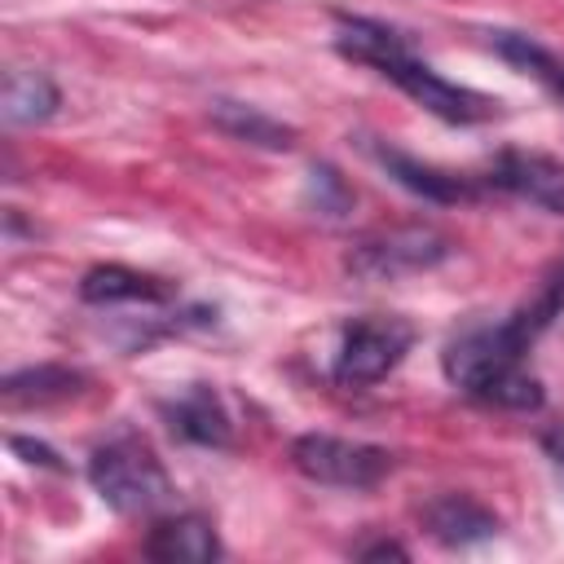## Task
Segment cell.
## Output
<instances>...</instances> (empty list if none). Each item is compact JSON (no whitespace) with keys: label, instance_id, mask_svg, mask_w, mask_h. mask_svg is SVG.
<instances>
[{"label":"cell","instance_id":"obj_8","mask_svg":"<svg viewBox=\"0 0 564 564\" xmlns=\"http://www.w3.org/2000/svg\"><path fill=\"white\" fill-rule=\"evenodd\" d=\"M366 150H370V159H375L397 185H405L410 194H419V198H427V203H467V198L480 194V181L454 176V172H445V167H432V163H423V159H414V154H405V150H397V145L366 141Z\"/></svg>","mask_w":564,"mask_h":564},{"label":"cell","instance_id":"obj_7","mask_svg":"<svg viewBox=\"0 0 564 564\" xmlns=\"http://www.w3.org/2000/svg\"><path fill=\"white\" fill-rule=\"evenodd\" d=\"M489 189H502V194H516L551 216H564V163L551 159V154H538V150H502L494 163H489V176L480 181Z\"/></svg>","mask_w":564,"mask_h":564},{"label":"cell","instance_id":"obj_5","mask_svg":"<svg viewBox=\"0 0 564 564\" xmlns=\"http://www.w3.org/2000/svg\"><path fill=\"white\" fill-rule=\"evenodd\" d=\"M414 344V326L405 317H357L344 326L335 348V383L344 388H370L388 370L401 366V357Z\"/></svg>","mask_w":564,"mask_h":564},{"label":"cell","instance_id":"obj_17","mask_svg":"<svg viewBox=\"0 0 564 564\" xmlns=\"http://www.w3.org/2000/svg\"><path fill=\"white\" fill-rule=\"evenodd\" d=\"M9 445H13L18 454H31L26 463H40V467H62V463H57V454H53L48 445H31V441H22V436H9Z\"/></svg>","mask_w":564,"mask_h":564},{"label":"cell","instance_id":"obj_12","mask_svg":"<svg viewBox=\"0 0 564 564\" xmlns=\"http://www.w3.org/2000/svg\"><path fill=\"white\" fill-rule=\"evenodd\" d=\"M79 295L88 304H163L172 300V286L137 269H123V264H97L84 273Z\"/></svg>","mask_w":564,"mask_h":564},{"label":"cell","instance_id":"obj_10","mask_svg":"<svg viewBox=\"0 0 564 564\" xmlns=\"http://www.w3.org/2000/svg\"><path fill=\"white\" fill-rule=\"evenodd\" d=\"M145 555L163 560V564H212L220 555L216 529L203 516H172L159 520L145 538Z\"/></svg>","mask_w":564,"mask_h":564},{"label":"cell","instance_id":"obj_14","mask_svg":"<svg viewBox=\"0 0 564 564\" xmlns=\"http://www.w3.org/2000/svg\"><path fill=\"white\" fill-rule=\"evenodd\" d=\"M212 119L229 132V137H238V141H251V145H269V150H286L291 145V128H282L278 119H269V115H260L256 106H242V101H216L212 106Z\"/></svg>","mask_w":564,"mask_h":564},{"label":"cell","instance_id":"obj_9","mask_svg":"<svg viewBox=\"0 0 564 564\" xmlns=\"http://www.w3.org/2000/svg\"><path fill=\"white\" fill-rule=\"evenodd\" d=\"M423 524L441 546H476L498 533V516L471 494H441L423 507Z\"/></svg>","mask_w":564,"mask_h":564},{"label":"cell","instance_id":"obj_11","mask_svg":"<svg viewBox=\"0 0 564 564\" xmlns=\"http://www.w3.org/2000/svg\"><path fill=\"white\" fill-rule=\"evenodd\" d=\"M163 414H167V427H172L181 441H194V445H216V449H220V445H229V436H234L220 397H216L212 388H203V383H194L189 392H181L176 401H167Z\"/></svg>","mask_w":564,"mask_h":564},{"label":"cell","instance_id":"obj_13","mask_svg":"<svg viewBox=\"0 0 564 564\" xmlns=\"http://www.w3.org/2000/svg\"><path fill=\"white\" fill-rule=\"evenodd\" d=\"M57 110V88L40 70H9L4 75V119L9 123H44Z\"/></svg>","mask_w":564,"mask_h":564},{"label":"cell","instance_id":"obj_18","mask_svg":"<svg viewBox=\"0 0 564 564\" xmlns=\"http://www.w3.org/2000/svg\"><path fill=\"white\" fill-rule=\"evenodd\" d=\"M546 454H551V458H555V467L564 471V427L546 432Z\"/></svg>","mask_w":564,"mask_h":564},{"label":"cell","instance_id":"obj_19","mask_svg":"<svg viewBox=\"0 0 564 564\" xmlns=\"http://www.w3.org/2000/svg\"><path fill=\"white\" fill-rule=\"evenodd\" d=\"M383 555H397V560H405V551H401L397 542H379V546H370V551H361V560H383Z\"/></svg>","mask_w":564,"mask_h":564},{"label":"cell","instance_id":"obj_16","mask_svg":"<svg viewBox=\"0 0 564 564\" xmlns=\"http://www.w3.org/2000/svg\"><path fill=\"white\" fill-rule=\"evenodd\" d=\"M494 48H498L511 66H520L524 75L542 79L551 93H560V97H564V62H560L555 53H546L538 40L516 35V31H494Z\"/></svg>","mask_w":564,"mask_h":564},{"label":"cell","instance_id":"obj_15","mask_svg":"<svg viewBox=\"0 0 564 564\" xmlns=\"http://www.w3.org/2000/svg\"><path fill=\"white\" fill-rule=\"evenodd\" d=\"M75 383H84V375L66 370V366H31L4 379V401L9 405H40V401H62L75 392Z\"/></svg>","mask_w":564,"mask_h":564},{"label":"cell","instance_id":"obj_6","mask_svg":"<svg viewBox=\"0 0 564 564\" xmlns=\"http://www.w3.org/2000/svg\"><path fill=\"white\" fill-rule=\"evenodd\" d=\"M291 463L300 476L330 485V489H375L392 471V454L383 445L344 441L326 432H308L291 445Z\"/></svg>","mask_w":564,"mask_h":564},{"label":"cell","instance_id":"obj_1","mask_svg":"<svg viewBox=\"0 0 564 564\" xmlns=\"http://www.w3.org/2000/svg\"><path fill=\"white\" fill-rule=\"evenodd\" d=\"M564 304V273L546 282V291L511 313L507 322H489V326H471L458 339L445 344V379L454 388H463L471 401L480 405H498V410H538L542 405V383L524 370V352L533 348V339L551 326V317Z\"/></svg>","mask_w":564,"mask_h":564},{"label":"cell","instance_id":"obj_3","mask_svg":"<svg viewBox=\"0 0 564 564\" xmlns=\"http://www.w3.org/2000/svg\"><path fill=\"white\" fill-rule=\"evenodd\" d=\"M88 480L101 494V502L115 507L119 516H154L176 494L167 471H163V463L154 458V449L132 432H123V436H115V441L93 449Z\"/></svg>","mask_w":564,"mask_h":564},{"label":"cell","instance_id":"obj_2","mask_svg":"<svg viewBox=\"0 0 564 564\" xmlns=\"http://www.w3.org/2000/svg\"><path fill=\"white\" fill-rule=\"evenodd\" d=\"M335 48L370 70H379L383 79H392L405 97H414L427 115L445 119V123H485L498 115V101L467 88V84H454L445 75H436L427 62H419L405 40L375 22V18H335Z\"/></svg>","mask_w":564,"mask_h":564},{"label":"cell","instance_id":"obj_4","mask_svg":"<svg viewBox=\"0 0 564 564\" xmlns=\"http://www.w3.org/2000/svg\"><path fill=\"white\" fill-rule=\"evenodd\" d=\"M445 256H449V238L436 234L432 225H392L366 234L348 251V273H357L361 282H392L405 273L436 269Z\"/></svg>","mask_w":564,"mask_h":564}]
</instances>
